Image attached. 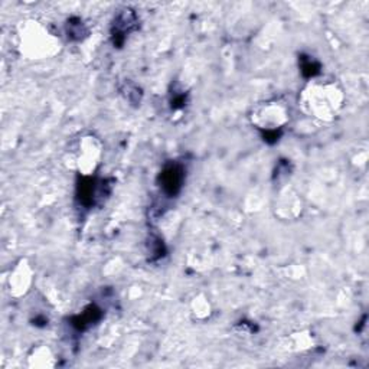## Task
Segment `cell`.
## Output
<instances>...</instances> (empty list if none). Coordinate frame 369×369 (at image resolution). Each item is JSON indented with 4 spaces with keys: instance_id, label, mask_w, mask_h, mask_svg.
Segmentation results:
<instances>
[{
    "instance_id": "6da1fadb",
    "label": "cell",
    "mask_w": 369,
    "mask_h": 369,
    "mask_svg": "<svg viewBox=\"0 0 369 369\" xmlns=\"http://www.w3.org/2000/svg\"><path fill=\"white\" fill-rule=\"evenodd\" d=\"M329 92L330 89L323 87V89L320 91H310L306 94V105L309 107L310 110H313L319 117H325L336 110V97H330Z\"/></svg>"
},
{
    "instance_id": "7a4b0ae2",
    "label": "cell",
    "mask_w": 369,
    "mask_h": 369,
    "mask_svg": "<svg viewBox=\"0 0 369 369\" xmlns=\"http://www.w3.org/2000/svg\"><path fill=\"white\" fill-rule=\"evenodd\" d=\"M287 120L284 110L277 104H271L264 107L263 110L257 113L255 123L260 129H264L266 133L275 131V129H280V126Z\"/></svg>"
},
{
    "instance_id": "3957f363",
    "label": "cell",
    "mask_w": 369,
    "mask_h": 369,
    "mask_svg": "<svg viewBox=\"0 0 369 369\" xmlns=\"http://www.w3.org/2000/svg\"><path fill=\"white\" fill-rule=\"evenodd\" d=\"M162 189L166 195L175 196L180 188L183 182V169L179 165H171L167 166L160 175Z\"/></svg>"
},
{
    "instance_id": "277c9868",
    "label": "cell",
    "mask_w": 369,
    "mask_h": 369,
    "mask_svg": "<svg viewBox=\"0 0 369 369\" xmlns=\"http://www.w3.org/2000/svg\"><path fill=\"white\" fill-rule=\"evenodd\" d=\"M68 34L71 36H76V38H81V35L84 34V28H83V22L76 21V22H68Z\"/></svg>"
}]
</instances>
